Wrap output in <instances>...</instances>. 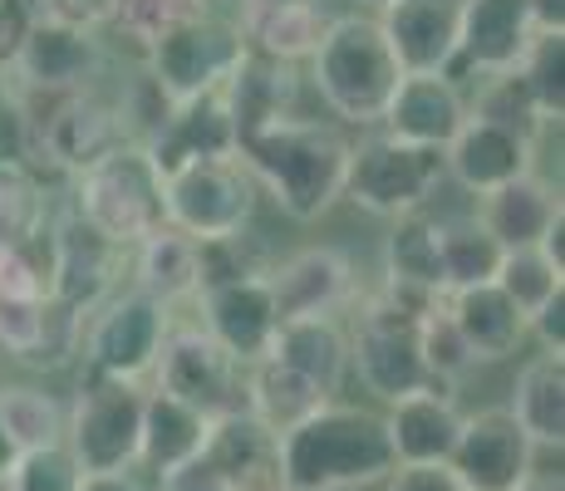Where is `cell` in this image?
Segmentation results:
<instances>
[{
  "instance_id": "cell-3",
  "label": "cell",
  "mask_w": 565,
  "mask_h": 491,
  "mask_svg": "<svg viewBox=\"0 0 565 491\" xmlns=\"http://www.w3.org/2000/svg\"><path fill=\"white\" fill-rule=\"evenodd\" d=\"M398 70L384 30L374 15H330L320 45L310 50V84L320 89L324 108L350 128H379L388 98H394Z\"/></svg>"
},
{
  "instance_id": "cell-26",
  "label": "cell",
  "mask_w": 565,
  "mask_h": 491,
  "mask_svg": "<svg viewBox=\"0 0 565 491\" xmlns=\"http://www.w3.org/2000/svg\"><path fill=\"white\" fill-rule=\"evenodd\" d=\"M286 369L306 374L310 384H320L324 393H340L344 374H350V330H344L334 314H306V320H280L270 354Z\"/></svg>"
},
{
  "instance_id": "cell-50",
  "label": "cell",
  "mask_w": 565,
  "mask_h": 491,
  "mask_svg": "<svg viewBox=\"0 0 565 491\" xmlns=\"http://www.w3.org/2000/svg\"><path fill=\"white\" fill-rule=\"evenodd\" d=\"M15 457H20V452H15V442H10V438H6V428H0V477H10Z\"/></svg>"
},
{
  "instance_id": "cell-47",
  "label": "cell",
  "mask_w": 565,
  "mask_h": 491,
  "mask_svg": "<svg viewBox=\"0 0 565 491\" xmlns=\"http://www.w3.org/2000/svg\"><path fill=\"white\" fill-rule=\"evenodd\" d=\"M50 15L70 20V25H84V30H104L108 15H114V0H54Z\"/></svg>"
},
{
  "instance_id": "cell-46",
  "label": "cell",
  "mask_w": 565,
  "mask_h": 491,
  "mask_svg": "<svg viewBox=\"0 0 565 491\" xmlns=\"http://www.w3.org/2000/svg\"><path fill=\"white\" fill-rule=\"evenodd\" d=\"M158 491H232V487H226V482H222V472H216V467L198 452L192 462H182L178 472L158 477Z\"/></svg>"
},
{
  "instance_id": "cell-9",
  "label": "cell",
  "mask_w": 565,
  "mask_h": 491,
  "mask_svg": "<svg viewBox=\"0 0 565 491\" xmlns=\"http://www.w3.org/2000/svg\"><path fill=\"white\" fill-rule=\"evenodd\" d=\"M162 212L192 242H216L252 226L256 182L236 158H192L162 178Z\"/></svg>"
},
{
  "instance_id": "cell-54",
  "label": "cell",
  "mask_w": 565,
  "mask_h": 491,
  "mask_svg": "<svg viewBox=\"0 0 565 491\" xmlns=\"http://www.w3.org/2000/svg\"><path fill=\"white\" fill-rule=\"evenodd\" d=\"M222 6H232V10H242V6H246V0H222Z\"/></svg>"
},
{
  "instance_id": "cell-51",
  "label": "cell",
  "mask_w": 565,
  "mask_h": 491,
  "mask_svg": "<svg viewBox=\"0 0 565 491\" xmlns=\"http://www.w3.org/2000/svg\"><path fill=\"white\" fill-rule=\"evenodd\" d=\"M516 491H565V487H561V477H526Z\"/></svg>"
},
{
  "instance_id": "cell-52",
  "label": "cell",
  "mask_w": 565,
  "mask_h": 491,
  "mask_svg": "<svg viewBox=\"0 0 565 491\" xmlns=\"http://www.w3.org/2000/svg\"><path fill=\"white\" fill-rule=\"evenodd\" d=\"M20 6H25V10H30V15H35V20H40V15H50V6H54V0H20Z\"/></svg>"
},
{
  "instance_id": "cell-18",
  "label": "cell",
  "mask_w": 565,
  "mask_h": 491,
  "mask_svg": "<svg viewBox=\"0 0 565 491\" xmlns=\"http://www.w3.org/2000/svg\"><path fill=\"white\" fill-rule=\"evenodd\" d=\"M143 148L162 178L178 172L182 162H192V158H236V124H232V114H226L222 89L188 98V104H172L168 118L143 138Z\"/></svg>"
},
{
  "instance_id": "cell-40",
  "label": "cell",
  "mask_w": 565,
  "mask_h": 491,
  "mask_svg": "<svg viewBox=\"0 0 565 491\" xmlns=\"http://www.w3.org/2000/svg\"><path fill=\"white\" fill-rule=\"evenodd\" d=\"M50 290H54L50 226L25 246H0V295L6 300H50Z\"/></svg>"
},
{
  "instance_id": "cell-17",
  "label": "cell",
  "mask_w": 565,
  "mask_h": 491,
  "mask_svg": "<svg viewBox=\"0 0 565 491\" xmlns=\"http://www.w3.org/2000/svg\"><path fill=\"white\" fill-rule=\"evenodd\" d=\"M202 457L222 472V482L232 491H286V477H280V438L252 408L212 418Z\"/></svg>"
},
{
  "instance_id": "cell-20",
  "label": "cell",
  "mask_w": 565,
  "mask_h": 491,
  "mask_svg": "<svg viewBox=\"0 0 565 491\" xmlns=\"http://www.w3.org/2000/svg\"><path fill=\"white\" fill-rule=\"evenodd\" d=\"M443 162H448V178L458 182V188L482 196V192L502 188V182H512L521 172L536 168V143L512 134V128H502V124H487V118L467 114L458 138L443 148Z\"/></svg>"
},
{
  "instance_id": "cell-22",
  "label": "cell",
  "mask_w": 565,
  "mask_h": 491,
  "mask_svg": "<svg viewBox=\"0 0 565 491\" xmlns=\"http://www.w3.org/2000/svg\"><path fill=\"white\" fill-rule=\"evenodd\" d=\"M531 35V10L526 0H462V40H458V64L482 74L516 70L526 54Z\"/></svg>"
},
{
  "instance_id": "cell-34",
  "label": "cell",
  "mask_w": 565,
  "mask_h": 491,
  "mask_svg": "<svg viewBox=\"0 0 565 491\" xmlns=\"http://www.w3.org/2000/svg\"><path fill=\"white\" fill-rule=\"evenodd\" d=\"M50 226L45 182L30 162H0V246H25Z\"/></svg>"
},
{
  "instance_id": "cell-44",
  "label": "cell",
  "mask_w": 565,
  "mask_h": 491,
  "mask_svg": "<svg viewBox=\"0 0 565 491\" xmlns=\"http://www.w3.org/2000/svg\"><path fill=\"white\" fill-rule=\"evenodd\" d=\"M526 334H536L541 340V354H561L565 359V290H556L536 314H531Z\"/></svg>"
},
{
  "instance_id": "cell-28",
  "label": "cell",
  "mask_w": 565,
  "mask_h": 491,
  "mask_svg": "<svg viewBox=\"0 0 565 491\" xmlns=\"http://www.w3.org/2000/svg\"><path fill=\"white\" fill-rule=\"evenodd\" d=\"M443 305H448L452 324H458V334L467 340V349H472V359L497 364V359L516 354V344L526 340V314L507 300L497 280L443 295Z\"/></svg>"
},
{
  "instance_id": "cell-8",
  "label": "cell",
  "mask_w": 565,
  "mask_h": 491,
  "mask_svg": "<svg viewBox=\"0 0 565 491\" xmlns=\"http://www.w3.org/2000/svg\"><path fill=\"white\" fill-rule=\"evenodd\" d=\"M172 330V310L158 305L143 290H114L99 310L84 314L79 354L89 374L99 378H124V384H143L153 374L162 340Z\"/></svg>"
},
{
  "instance_id": "cell-32",
  "label": "cell",
  "mask_w": 565,
  "mask_h": 491,
  "mask_svg": "<svg viewBox=\"0 0 565 491\" xmlns=\"http://www.w3.org/2000/svg\"><path fill=\"white\" fill-rule=\"evenodd\" d=\"M507 246L482 226V216H443L438 222V260H443V295L487 286L497 280Z\"/></svg>"
},
{
  "instance_id": "cell-12",
  "label": "cell",
  "mask_w": 565,
  "mask_h": 491,
  "mask_svg": "<svg viewBox=\"0 0 565 491\" xmlns=\"http://www.w3.org/2000/svg\"><path fill=\"white\" fill-rule=\"evenodd\" d=\"M50 236H54L50 300H60L74 314L99 310L108 295L118 290V270L128 266V246H114L104 232H94L74 206L64 216H50Z\"/></svg>"
},
{
  "instance_id": "cell-23",
  "label": "cell",
  "mask_w": 565,
  "mask_h": 491,
  "mask_svg": "<svg viewBox=\"0 0 565 491\" xmlns=\"http://www.w3.org/2000/svg\"><path fill=\"white\" fill-rule=\"evenodd\" d=\"M296 94H300L296 64L270 60V54H260V50H246L242 64H236L222 84L226 114H232V124H236V143H242L246 134H256V128L296 114Z\"/></svg>"
},
{
  "instance_id": "cell-49",
  "label": "cell",
  "mask_w": 565,
  "mask_h": 491,
  "mask_svg": "<svg viewBox=\"0 0 565 491\" xmlns=\"http://www.w3.org/2000/svg\"><path fill=\"white\" fill-rule=\"evenodd\" d=\"M79 491H148V487L134 472H99V477H84Z\"/></svg>"
},
{
  "instance_id": "cell-45",
  "label": "cell",
  "mask_w": 565,
  "mask_h": 491,
  "mask_svg": "<svg viewBox=\"0 0 565 491\" xmlns=\"http://www.w3.org/2000/svg\"><path fill=\"white\" fill-rule=\"evenodd\" d=\"M30 25H35V15H30L20 0H0V74L15 64V54H20V45H25Z\"/></svg>"
},
{
  "instance_id": "cell-39",
  "label": "cell",
  "mask_w": 565,
  "mask_h": 491,
  "mask_svg": "<svg viewBox=\"0 0 565 491\" xmlns=\"http://www.w3.org/2000/svg\"><path fill=\"white\" fill-rule=\"evenodd\" d=\"M497 286H502L507 300H512L516 310L531 320V314H536L551 295L565 290V270L551 266L536 246H512L502 256V266H497Z\"/></svg>"
},
{
  "instance_id": "cell-10",
  "label": "cell",
  "mask_w": 565,
  "mask_h": 491,
  "mask_svg": "<svg viewBox=\"0 0 565 491\" xmlns=\"http://www.w3.org/2000/svg\"><path fill=\"white\" fill-rule=\"evenodd\" d=\"M162 393L192 403L206 418H222V413L246 408V369L226 354L202 324H172L162 354L153 364Z\"/></svg>"
},
{
  "instance_id": "cell-16",
  "label": "cell",
  "mask_w": 565,
  "mask_h": 491,
  "mask_svg": "<svg viewBox=\"0 0 565 491\" xmlns=\"http://www.w3.org/2000/svg\"><path fill=\"white\" fill-rule=\"evenodd\" d=\"M270 300L280 320H306V314H334L354 300V266L334 246H306L266 270Z\"/></svg>"
},
{
  "instance_id": "cell-29",
  "label": "cell",
  "mask_w": 565,
  "mask_h": 491,
  "mask_svg": "<svg viewBox=\"0 0 565 491\" xmlns=\"http://www.w3.org/2000/svg\"><path fill=\"white\" fill-rule=\"evenodd\" d=\"M134 256V286L143 295H153L158 305H182L198 300L202 290V260H198V242L182 236L178 226H158L148 232L138 246H128Z\"/></svg>"
},
{
  "instance_id": "cell-33",
  "label": "cell",
  "mask_w": 565,
  "mask_h": 491,
  "mask_svg": "<svg viewBox=\"0 0 565 491\" xmlns=\"http://www.w3.org/2000/svg\"><path fill=\"white\" fill-rule=\"evenodd\" d=\"M384 280L398 286H418L443 295V260H438V216H394L384 236Z\"/></svg>"
},
{
  "instance_id": "cell-19",
  "label": "cell",
  "mask_w": 565,
  "mask_h": 491,
  "mask_svg": "<svg viewBox=\"0 0 565 491\" xmlns=\"http://www.w3.org/2000/svg\"><path fill=\"white\" fill-rule=\"evenodd\" d=\"M467 124V98L452 74H404L379 128L418 148H448Z\"/></svg>"
},
{
  "instance_id": "cell-48",
  "label": "cell",
  "mask_w": 565,
  "mask_h": 491,
  "mask_svg": "<svg viewBox=\"0 0 565 491\" xmlns=\"http://www.w3.org/2000/svg\"><path fill=\"white\" fill-rule=\"evenodd\" d=\"M536 30H565V0H526Z\"/></svg>"
},
{
  "instance_id": "cell-37",
  "label": "cell",
  "mask_w": 565,
  "mask_h": 491,
  "mask_svg": "<svg viewBox=\"0 0 565 491\" xmlns=\"http://www.w3.org/2000/svg\"><path fill=\"white\" fill-rule=\"evenodd\" d=\"M516 74L526 79L541 118H546V124H561L565 118V30H536L526 54H521Z\"/></svg>"
},
{
  "instance_id": "cell-41",
  "label": "cell",
  "mask_w": 565,
  "mask_h": 491,
  "mask_svg": "<svg viewBox=\"0 0 565 491\" xmlns=\"http://www.w3.org/2000/svg\"><path fill=\"white\" fill-rule=\"evenodd\" d=\"M418 349H423V359H428L433 378H438L443 388H452L467 369L477 364L472 349H467V340L458 334V324H452V314H448V305H443V300L418 320Z\"/></svg>"
},
{
  "instance_id": "cell-38",
  "label": "cell",
  "mask_w": 565,
  "mask_h": 491,
  "mask_svg": "<svg viewBox=\"0 0 565 491\" xmlns=\"http://www.w3.org/2000/svg\"><path fill=\"white\" fill-rule=\"evenodd\" d=\"M206 10H212V0H114L108 30L143 54L158 35H168L172 25H182L192 15H206Z\"/></svg>"
},
{
  "instance_id": "cell-43",
  "label": "cell",
  "mask_w": 565,
  "mask_h": 491,
  "mask_svg": "<svg viewBox=\"0 0 565 491\" xmlns=\"http://www.w3.org/2000/svg\"><path fill=\"white\" fill-rule=\"evenodd\" d=\"M384 491H467L458 477H452L448 462H433V467H394V472L379 482Z\"/></svg>"
},
{
  "instance_id": "cell-36",
  "label": "cell",
  "mask_w": 565,
  "mask_h": 491,
  "mask_svg": "<svg viewBox=\"0 0 565 491\" xmlns=\"http://www.w3.org/2000/svg\"><path fill=\"white\" fill-rule=\"evenodd\" d=\"M467 114L472 118H487V124H502L512 128V134L531 138L536 143L541 134H546V118H541L536 98H531L526 79H521L516 70H502V74H482V84H477V98L467 104Z\"/></svg>"
},
{
  "instance_id": "cell-4",
  "label": "cell",
  "mask_w": 565,
  "mask_h": 491,
  "mask_svg": "<svg viewBox=\"0 0 565 491\" xmlns=\"http://www.w3.org/2000/svg\"><path fill=\"white\" fill-rule=\"evenodd\" d=\"M70 206L94 232H104L114 246H138L148 232L168 226V212H162V172L153 168L143 143H118L99 162L74 172Z\"/></svg>"
},
{
  "instance_id": "cell-1",
  "label": "cell",
  "mask_w": 565,
  "mask_h": 491,
  "mask_svg": "<svg viewBox=\"0 0 565 491\" xmlns=\"http://www.w3.org/2000/svg\"><path fill=\"white\" fill-rule=\"evenodd\" d=\"M236 162L252 172L256 188L290 216V222H315L344 196L350 178V138L320 118H276L236 143Z\"/></svg>"
},
{
  "instance_id": "cell-30",
  "label": "cell",
  "mask_w": 565,
  "mask_h": 491,
  "mask_svg": "<svg viewBox=\"0 0 565 491\" xmlns=\"http://www.w3.org/2000/svg\"><path fill=\"white\" fill-rule=\"evenodd\" d=\"M324 403H330V393L320 384H310L306 374H296V369H286L280 359H260V364L246 369V408H252L276 438L300 428Z\"/></svg>"
},
{
  "instance_id": "cell-35",
  "label": "cell",
  "mask_w": 565,
  "mask_h": 491,
  "mask_svg": "<svg viewBox=\"0 0 565 491\" xmlns=\"http://www.w3.org/2000/svg\"><path fill=\"white\" fill-rule=\"evenodd\" d=\"M0 428L15 442V452L64 442V403L35 384H6L0 388Z\"/></svg>"
},
{
  "instance_id": "cell-7",
  "label": "cell",
  "mask_w": 565,
  "mask_h": 491,
  "mask_svg": "<svg viewBox=\"0 0 565 491\" xmlns=\"http://www.w3.org/2000/svg\"><path fill=\"white\" fill-rule=\"evenodd\" d=\"M246 54V35L232 15H192L182 25H172L168 35H158L153 45L143 50L148 79L158 84V94L168 104H188V98L216 94L226 84V74L242 64Z\"/></svg>"
},
{
  "instance_id": "cell-42",
  "label": "cell",
  "mask_w": 565,
  "mask_h": 491,
  "mask_svg": "<svg viewBox=\"0 0 565 491\" xmlns=\"http://www.w3.org/2000/svg\"><path fill=\"white\" fill-rule=\"evenodd\" d=\"M6 482H10V491H79L84 472H79V462H74L70 447L50 442V447H30V452H20Z\"/></svg>"
},
{
  "instance_id": "cell-5",
  "label": "cell",
  "mask_w": 565,
  "mask_h": 491,
  "mask_svg": "<svg viewBox=\"0 0 565 491\" xmlns=\"http://www.w3.org/2000/svg\"><path fill=\"white\" fill-rule=\"evenodd\" d=\"M448 182V162L443 148H418L404 138L384 134V128H364L360 143H350V178H344V196L364 206L369 216H408L438 196Z\"/></svg>"
},
{
  "instance_id": "cell-6",
  "label": "cell",
  "mask_w": 565,
  "mask_h": 491,
  "mask_svg": "<svg viewBox=\"0 0 565 491\" xmlns=\"http://www.w3.org/2000/svg\"><path fill=\"white\" fill-rule=\"evenodd\" d=\"M143 384L89 374L64 413V447L84 477L138 472V438H143Z\"/></svg>"
},
{
  "instance_id": "cell-14",
  "label": "cell",
  "mask_w": 565,
  "mask_h": 491,
  "mask_svg": "<svg viewBox=\"0 0 565 491\" xmlns=\"http://www.w3.org/2000/svg\"><path fill=\"white\" fill-rule=\"evenodd\" d=\"M198 305H202V330L212 334L242 369H252L270 354V340H276V330H280V314H276V300H270L266 276L202 286Z\"/></svg>"
},
{
  "instance_id": "cell-21",
  "label": "cell",
  "mask_w": 565,
  "mask_h": 491,
  "mask_svg": "<svg viewBox=\"0 0 565 491\" xmlns=\"http://www.w3.org/2000/svg\"><path fill=\"white\" fill-rule=\"evenodd\" d=\"M384 433L394 447L398 467H433L448 462L462 433V408L452 398V388H428L394 398L384 413Z\"/></svg>"
},
{
  "instance_id": "cell-53",
  "label": "cell",
  "mask_w": 565,
  "mask_h": 491,
  "mask_svg": "<svg viewBox=\"0 0 565 491\" xmlns=\"http://www.w3.org/2000/svg\"><path fill=\"white\" fill-rule=\"evenodd\" d=\"M364 10H384V6H394V0H360Z\"/></svg>"
},
{
  "instance_id": "cell-25",
  "label": "cell",
  "mask_w": 565,
  "mask_h": 491,
  "mask_svg": "<svg viewBox=\"0 0 565 491\" xmlns=\"http://www.w3.org/2000/svg\"><path fill=\"white\" fill-rule=\"evenodd\" d=\"M236 25H242V35H246V50L300 64L320 45L330 15L320 10V0H246V6L236 10Z\"/></svg>"
},
{
  "instance_id": "cell-13",
  "label": "cell",
  "mask_w": 565,
  "mask_h": 491,
  "mask_svg": "<svg viewBox=\"0 0 565 491\" xmlns=\"http://www.w3.org/2000/svg\"><path fill=\"white\" fill-rule=\"evenodd\" d=\"M104 64H108V50H104L99 30L40 15L6 74L15 84H25V89L74 94V89H89V84L104 74Z\"/></svg>"
},
{
  "instance_id": "cell-24",
  "label": "cell",
  "mask_w": 565,
  "mask_h": 491,
  "mask_svg": "<svg viewBox=\"0 0 565 491\" xmlns=\"http://www.w3.org/2000/svg\"><path fill=\"white\" fill-rule=\"evenodd\" d=\"M482 226L497 236L507 250L512 246H541V236L565 216L561 188L551 178H541L536 168L521 172V178L502 182V188L482 192Z\"/></svg>"
},
{
  "instance_id": "cell-15",
  "label": "cell",
  "mask_w": 565,
  "mask_h": 491,
  "mask_svg": "<svg viewBox=\"0 0 565 491\" xmlns=\"http://www.w3.org/2000/svg\"><path fill=\"white\" fill-rule=\"evenodd\" d=\"M379 30L404 74H452L462 40V0H394L379 10Z\"/></svg>"
},
{
  "instance_id": "cell-2",
  "label": "cell",
  "mask_w": 565,
  "mask_h": 491,
  "mask_svg": "<svg viewBox=\"0 0 565 491\" xmlns=\"http://www.w3.org/2000/svg\"><path fill=\"white\" fill-rule=\"evenodd\" d=\"M398 467L384 418L344 403H324L300 428L280 438L286 491H360L379 487Z\"/></svg>"
},
{
  "instance_id": "cell-55",
  "label": "cell",
  "mask_w": 565,
  "mask_h": 491,
  "mask_svg": "<svg viewBox=\"0 0 565 491\" xmlns=\"http://www.w3.org/2000/svg\"><path fill=\"white\" fill-rule=\"evenodd\" d=\"M0 491H10V482H6V477H0Z\"/></svg>"
},
{
  "instance_id": "cell-27",
  "label": "cell",
  "mask_w": 565,
  "mask_h": 491,
  "mask_svg": "<svg viewBox=\"0 0 565 491\" xmlns=\"http://www.w3.org/2000/svg\"><path fill=\"white\" fill-rule=\"evenodd\" d=\"M206 433H212V418L198 413L192 403L172 398L162 388L143 393V438H138V467H148L153 477L178 472L182 462L206 447Z\"/></svg>"
},
{
  "instance_id": "cell-31",
  "label": "cell",
  "mask_w": 565,
  "mask_h": 491,
  "mask_svg": "<svg viewBox=\"0 0 565 491\" xmlns=\"http://www.w3.org/2000/svg\"><path fill=\"white\" fill-rule=\"evenodd\" d=\"M507 413L521 423V433L536 447H556L561 452V442H565V359L561 354L531 359L516 374Z\"/></svg>"
},
{
  "instance_id": "cell-11",
  "label": "cell",
  "mask_w": 565,
  "mask_h": 491,
  "mask_svg": "<svg viewBox=\"0 0 565 491\" xmlns=\"http://www.w3.org/2000/svg\"><path fill=\"white\" fill-rule=\"evenodd\" d=\"M448 467L467 491H516L526 477H536V442L521 433V423L507 408L462 413V433Z\"/></svg>"
}]
</instances>
